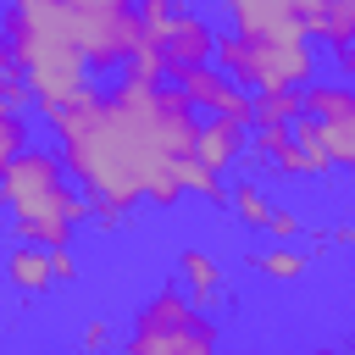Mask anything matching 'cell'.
<instances>
[{
  "label": "cell",
  "instance_id": "cell-1",
  "mask_svg": "<svg viewBox=\"0 0 355 355\" xmlns=\"http://www.w3.org/2000/svg\"><path fill=\"white\" fill-rule=\"evenodd\" d=\"M194 105L178 89L116 83L111 94H100L94 116L61 139V166L89 205L128 211L133 200H144V183L161 166L194 155Z\"/></svg>",
  "mask_w": 355,
  "mask_h": 355
},
{
  "label": "cell",
  "instance_id": "cell-2",
  "mask_svg": "<svg viewBox=\"0 0 355 355\" xmlns=\"http://www.w3.org/2000/svg\"><path fill=\"white\" fill-rule=\"evenodd\" d=\"M0 44L11 50V61H17L22 83L33 89L39 111L61 105L67 94H78L89 83V67L78 55V33H72L67 0H6Z\"/></svg>",
  "mask_w": 355,
  "mask_h": 355
},
{
  "label": "cell",
  "instance_id": "cell-3",
  "mask_svg": "<svg viewBox=\"0 0 355 355\" xmlns=\"http://www.w3.org/2000/svg\"><path fill=\"white\" fill-rule=\"evenodd\" d=\"M0 205L17 222H72V227L89 222V200L72 189L61 150H39V144H28L0 166Z\"/></svg>",
  "mask_w": 355,
  "mask_h": 355
},
{
  "label": "cell",
  "instance_id": "cell-4",
  "mask_svg": "<svg viewBox=\"0 0 355 355\" xmlns=\"http://www.w3.org/2000/svg\"><path fill=\"white\" fill-rule=\"evenodd\" d=\"M116 355H222V333L205 311H194V300L178 283H161L139 305L133 333L122 338Z\"/></svg>",
  "mask_w": 355,
  "mask_h": 355
},
{
  "label": "cell",
  "instance_id": "cell-5",
  "mask_svg": "<svg viewBox=\"0 0 355 355\" xmlns=\"http://www.w3.org/2000/svg\"><path fill=\"white\" fill-rule=\"evenodd\" d=\"M67 11H72L78 55H83L89 72H116L144 44V28H139L133 0H67Z\"/></svg>",
  "mask_w": 355,
  "mask_h": 355
},
{
  "label": "cell",
  "instance_id": "cell-6",
  "mask_svg": "<svg viewBox=\"0 0 355 355\" xmlns=\"http://www.w3.org/2000/svg\"><path fill=\"white\" fill-rule=\"evenodd\" d=\"M316 72V50L311 39H250L244 50V72H239V89H300L311 83Z\"/></svg>",
  "mask_w": 355,
  "mask_h": 355
},
{
  "label": "cell",
  "instance_id": "cell-7",
  "mask_svg": "<svg viewBox=\"0 0 355 355\" xmlns=\"http://www.w3.org/2000/svg\"><path fill=\"white\" fill-rule=\"evenodd\" d=\"M239 39H305L300 0H222Z\"/></svg>",
  "mask_w": 355,
  "mask_h": 355
},
{
  "label": "cell",
  "instance_id": "cell-8",
  "mask_svg": "<svg viewBox=\"0 0 355 355\" xmlns=\"http://www.w3.org/2000/svg\"><path fill=\"white\" fill-rule=\"evenodd\" d=\"M161 55H166V72H178V67H205V61L216 55V28H211V17H200V11H172L166 33H161Z\"/></svg>",
  "mask_w": 355,
  "mask_h": 355
},
{
  "label": "cell",
  "instance_id": "cell-9",
  "mask_svg": "<svg viewBox=\"0 0 355 355\" xmlns=\"http://www.w3.org/2000/svg\"><path fill=\"white\" fill-rule=\"evenodd\" d=\"M178 288L194 300V311H211L216 300H227V277L222 261L205 250H178Z\"/></svg>",
  "mask_w": 355,
  "mask_h": 355
},
{
  "label": "cell",
  "instance_id": "cell-10",
  "mask_svg": "<svg viewBox=\"0 0 355 355\" xmlns=\"http://www.w3.org/2000/svg\"><path fill=\"white\" fill-rule=\"evenodd\" d=\"M300 22H305V39H322L338 50L355 39V0H300Z\"/></svg>",
  "mask_w": 355,
  "mask_h": 355
},
{
  "label": "cell",
  "instance_id": "cell-11",
  "mask_svg": "<svg viewBox=\"0 0 355 355\" xmlns=\"http://www.w3.org/2000/svg\"><path fill=\"white\" fill-rule=\"evenodd\" d=\"M244 144H250V128L211 116V122H200V133H194V161H205L211 172H227V166L244 155Z\"/></svg>",
  "mask_w": 355,
  "mask_h": 355
},
{
  "label": "cell",
  "instance_id": "cell-12",
  "mask_svg": "<svg viewBox=\"0 0 355 355\" xmlns=\"http://www.w3.org/2000/svg\"><path fill=\"white\" fill-rule=\"evenodd\" d=\"M6 283H11L17 294H44V288H55V277H50V250H39V244H11V255H6Z\"/></svg>",
  "mask_w": 355,
  "mask_h": 355
},
{
  "label": "cell",
  "instance_id": "cell-13",
  "mask_svg": "<svg viewBox=\"0 0 355 355\" xmlns=\"http://www.w3.org/2000/svg\"><path fill=\"white\" fill-rule=\"evenodd\" d=\"M250 266H255L266 283H300V277L311 272V255H305L300 244H266V250L250 255Z\"/></svg>",
  "mask_w": 355,
  "mask_h": 355
},
{
  "label": "cell",
  "instance_id": "cell-14",
  "mask_svg": "<svg viewBox=\"0 0 355 355\" xmlns=\"http://www.w3.org/2000/svg\"><path fill=\"white\" fill-rule=\"evenodd\" d=\"M227 211L239 216V227H266V211H272V200H266V189L255 183V178H239L233 189H227Z\"/></svg>",
  "mask_w": 355,
  "mask_h": 355
},
{
  "label": "cell",
  "instance_id": "cell-15",
  "mask_svg": "<svg viewBox=\"0 0 355 355\" xmlns=\"http://www.w3.org/2000/svg\"><path fill=\"white\" fill-rule=\"evenodd\" d=\"M116 72H122V83L161 89V83H166V55H161V44H150V39H144V44H139V50H133V55H128Z\"/></svg>",
  "mask_w": 355,
  "mask_h": 355
},
{
  "label": "cell",
  "instance_id": "cell-16",
  "mask_svg": "<svg viewBox=\"0 0 355 355\" xmlns=\"http://www.w3.org/2000/svg\"><path fill=\"white\" fill-rule=\"evenodd\" d=\"M294 116H305L300 89H261V94H255V122H277V128H288ZM255 122H250V128H255Z\"/></svg>",
  "mask_w": 355,
  "mask_h": 355
},
{
  "label": "cell",
  "instance_id": "cell-17",
  "mask_svg": "<svg viewBox=\"0 0 355 355\" xmlns=\"http://www.w3.org/2000/svg\"><path fill=\"white\" fill-rule=\"evenodd\" d=\"M178 178H183V194H205L211 205H227V189H222V172H211L205 161L183 155L178 161Z\"/></svg>",
  "mask_w": 355,
  "mask_h": 355
},
{
  "label": "cell",
  "instance_id": "cell-18",
  "mask_svg": "<svg viewBox=\"0 0 355 355\" xmlns=\"http://www.w3.org/2000/svg\"><path fill=\"white\" fill-rule=\"evenodd\" d=\"M316 139H322V150H327L333 166L355 172V116L349 122H316Z\"/></svg>",
  "mask_w": 355,
  "mask_h": 355
},
{
  "label": "cell",
  "instance_id": "cell-19",
  "mask_svg": "<svg viewBox=\"0 0 355 355\" xmlns=\"http://www.w3.org/2000/svg\"><path fill=\"white\" fill-rule=\"evenodd\" d=\"M261 233H266L272 244H300V239H305V222H300V211H294V205H272Z\"/></svg>",
  "mask_w": 355,
  "mask_h": 355
},
{
  "label": "cell",
  "instance_id": "cell-20",
  "mask_svg": "<svg viewBox=\"0 0 355 355\" xmlns=\"http://www.w3.org/2000/svg\"><path fill=\"white\" fill-rule=\"evenodd\" d=\"M22 150H28V122H22V111L0 105V166L11 155H22Z\"/></svg>",
  "mask_w": 355,
  "mask_h": 355
},
{
  "label": "cell",
  "instance_id": "cell-21",
  "mask_svg": "<svg viewBox=\"0 0 355 355\" xmlns=\"http://www.w3.org/2000/svg\"><path fill=\"white\" fill-rule=\"evenodd\" d=\"M144 200H150V205H161V211L183 200V178H178V161H172V166H161V172L144 183Z\"/></svg>",
  "mask_w": 355,
  "mask_h": 355
},
{
  "label": "cell",
  "instance_id": "cell-22",
  "mask_svg": "<svg viewBox=\"0 0 355 355\" xmlns=\"http://www.w3.org/2000/svg\"><path fill=\"white\" fill-rule=\"evenodd\" d=\"M283 144H288V128H277V122H255V128H250V150H255V155L272 161Z\"/></svg>",
  "mask_w": 355,
  "mask_h": 355
},
{
  "label": "cell",
  "instance_id": "cell-23",
  "mask_svg": "<svg viewBox=\"0 0 355 355\" xmlns=\"http://www.w3.org/2000/svg\"><path fill=\"white\" fill-rule=\"evenodd\" d=\"M272 166H277V178H316V172H311V161H305V150H300L294 139L272 155Z\"/></svg>",
  "mask_w": 355,
  "mask_h": 355
},
{
  "label": "cell",
  "instance_id": "cell-24",
  "mask_svg": "<svg viewBox=\"0 0 355 355\" xmlns=\"http://www.w3.org/2000/svg\"><path fill=\"white\" fill-rule=\"evenodd\" d=\"M50 277H55V283H78V255H72V244L50 250Z\"/></svg>",
  "mask_w": 355,
  "mask_h": 355
},
{
  "label": "cell",
  "instance_id": "cell-25",
  "mask_svg": "<svg viewBox=\"0 0 355 355\" xmlns=\"http://www.w3.org/2000/svg\"><path fill=\"white\" fill-rule=\"evenodd\" d=\"M105 349H111V322L94 316V322L83 327V355H105Z\"/></svg>",
  "mask_w": 355,
  "mask_h": 355
},
{
  "label": "cell",
  "instance_id": "cell-26",
  "mask_svg": "<svg viewBox=\"0 0 355 355\" xmlns=\"http://www.w3.org/2000/svg\"><path fill=\"white\" fill-rule=\"evenodd\" d=\"M333 61H338V72L355 83V39H349V44H338V50H333Z\"/></svg>",
  "mask_w": 355,
  "mask_h": 355
},
{
  "label": "cell",
  "instance_id": "cell-27",
  "mask_svg": "<svg viewBox=\"0 0 355 355\" xmlns=\"http://www.w3.org/2000/svg\"><path fill=\"white\" fill-rule=\"evenodd\" d=\"M327 239H333V244H349V250H355V222H338V227H333Z\"/></svg>",
  "mask_w": 355,
  "mask_h": 355
},
{
  "label": "cell",
  "instance_id": "cell-28",
  "mask_svg": "<svg viewBox=\"0 0 355 355\" xmlns=\"http://www.w3.org/2000/svg\"><path fill=\"white\" fill-rule=\"evenodd\" d=\"M6 78H11V72H0V105H6Z\"/></svg>",
  "mask_w": 355,
  "mask_h": 355
},
{
  "label": "cell",
  "instance_id": "cell-29",
  "mask_svg": "<svg viewBox=\"0 0 355 355\" xmlns=\"http://www.w3.org/2000/svg\"><path fill=\"white\" fill-rule=\"evenodd\" d=\"M161 6H172V11H183V0H161Z\"/></svg>",
  "mask_w": 355,
  "mask_h": 355
},
{
  "label": "cell",
  "instance_id": "cell-30",
  "mask_svg": "<svg viewBox=\"0 0 355 355\" xmlns=\"http://www.w3.org/2000/svg\"><path fill=\"white\" fill-rule=\"evenodd\" d=\"M311 355H338V349H311Z\"/></svg>",
  "mask_w": 355,
  "mask_h": 355
},
{
  "label": "cell",
  "instance_id": "cell-31",
  "mask_svg": "<svg viewBox=\"0 0 355 355\" xmlns=\"http://www.w3.org/2000/svg\"><path fill=\"white\" fill-rule=\"evenodd\" d=\"M344 355H355V349H344Z\"/></svg>",
  "mask_w": 355,
  "mask_h": 355
}]
</instances>
